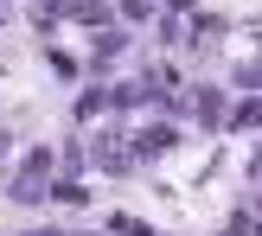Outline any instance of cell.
I'll use <instances>...</instances> for the list:
<instances>
[{"label": "cell", "instance_id": "1", "mask_svg": "<svg viewBox=\"0 0 262 236\" xmlns=\"http://www.w3.org/2000/svg\"><path fill=\"white\" fill-rule=\"evenodd\" d=\"M7 147H13V140H7V134H0V160H7Z\"/></svg>", "mask_w": 262, "mask_h": 236}, {"label": "cell", "instance_id": "2", "mask_svg": "<svg viewBox=\"0 0 262 236\" xmlns=\"http://www.w3.org/2000/svg\"><path fill=\"white\" fill-rule=\"evenodd\" d=\"M32 236H58V230H32Z\"/></svg>", "mask_w": 262, "mask_h": 236}]
</instances>
